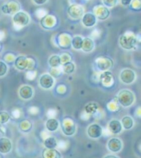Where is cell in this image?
<instances>
[{"mask_svg": "<svg viewBox=\"0 0 141 158\" xmlns=\"http://www.w3.org/2000/svg\"><path fill=\"white\" fill-rule=\"evenodd\" d=\"M54 82L55 80L54 77L49 73H44L42 75L39 80V86L45 90L51 89L54 86Z\"/></svg>", "mask_w": 141, "mask_h": 158, "instance_id": "6", "label": "cell"}, {"mask_svg": "<svg viewBox=\"0 0 141 158\" xmlns=\"http://www.w3.org/2000/svg\"><path fill=\"white\" fill-rule=\"evenodd\" d=\"M139 1H140V0H139Z\"/></svg>", "mask_w": 141, "mask_h": 158, "instance_id": "34", "label": "cell"}, {"mask_svg": "<svg viewBox=\"0 0 141 158\" xmlns=\"http://www.w3.org/2000/svg\"><path fill=\"white\" fill-rule=\"evenodd\" d=\"M48 0H33V2L37 5H42L46 4Z\"/></svg>", "mask_w": 141, "mask_h": 158, "instance_id": "31", "label": "cell"}, {"mask_svg": "<svg viewBox=\"0 0 141 158\" xmlns=\"http://www.w3.org/2000/svg\"><path fill=\"white\" fill-rule=\"evenodd\" d=\"M49 66L53 69H57L61 66V60L59 55H53L48 60Z\"/></svg>", "mask_w": 141, "mask_h": 158, "instance_id": "24", "label": "cell"}, {"mask_svg": "<svg viewBox=\"0 0 141 158\" xmlns=\"http://www.w3.org/2000/svg\"><path fill=\"white\" fill-rule=\"evenodd\" d=\"M46 128L49 132H55L59 128V122L55 118H50L46 122Z\"/></svg>", "mask_w": 141, "mask_h": 158, "instance_id": "18", "label": "cell"}, {"mask_svg": "<svg viewBox=\"0 0 141 158\" xmlns=\"http://www.w3.org/2000/svg\"><path fill=\"white\" fill-rule=\"evenodd\" d=\"M13 22L14 28H22L30 22V16L23 11H18L13 16Z\"/></svg>", "mask_w": 141, "mask_h": 158, "instance_id": "3", "label": "cell"}, {"mask_svg": "<svg viewBox=\"0 0 141 158\" xmlns=\"http://www.w3.org/2000/svg\"><path fill=\"white\" fill-rule=\"evenodd\" d=\"M108 130L113 135H119L123 131V127L120 120L116 119H111L108 123Z\"/></svg>", "mask_w": 141, "mask_h": 158, "instance_id": "13", "label": "cell"}, {"mask_svg": "<svg viewBox=\"0 0 141 158\" xmlns=\"http://www.w3.org/2000/svg\"><path fill=\"white\" fill-rule=\"evenodd\" d=\"M16 68L20 70V71H23L26 69L28 68L29 66V60L26 56H19L16 59L15 62H14Z\"/></svg>", "mask_w": 141, "mask_h": 158, "instance_id": "15", "label": "cell"}, {"mask_svg": "<svg viewBox=\"0 0 141 158\" xmlns=\"http://www.w3.org/2000/svg\"><path fill=\"white\" fill-rule=\"evenodd\" d=\"M63 133L67 136L73 135L76 132V125L72 122H63Z\"/></svg>", "mask_w": 141, "mask_h": 158, "instance_id": "14", "label": "cell"}, {"mask_svg": "<svg viewBox=\"0 0 141 158\" xmlns=\"http://www.w3.org/2000/svg\"><path fill=\"white\" fill-rule=\"evenodd\" d=\"M120 80L125 84H131L134 83L136 79V74L131 69H123L119 75Z\"/></svg>", "mask_w": 141, "mask_h": 158, "instance_id": "4", "label": "cell"}, {"mask_svg": "<svg viewBox=\"0 0 141 158\" xmlns=\"http://www.w3.org/2000/svg\"><path fill=\"white\" fill-rule=\"evenodd\" d=\"M81 22L85 27L92 28L96 24V17L93 13H85L81 17Z\"/></svg>", "mask_w": 141, "mask_h": 158, "instance_id": "11", "label": "cell"}, {"mask_svg": "<svg viewBox=\"0 0 141 158\" xmlns=\"http://www.w3.org/2000/svg\"><path fill=\"white\" fill-rule=\"evenodd\" d=\"M96 64L97 69L101 71H107L112 66L113 62L108 57H99L96 60Z\"/></svg>", "mask_w": 141, "mask_h": 158, "instance_id": "9", "label": "cell"}, {"mask_svg": "<svg viewBox=\"0 0 141 158\" xmlns=\"http://www.w3.org/2000/svg\"><path fill=\"white\" fill-rule=\"evenodd\" d=\"M104 5L108 8H112L116 5L118 0H102Z\"/></svg>", "mask_w": 141, "mask_h": 158, "instance_id": "29", "label": "cell"}, {"mask_svg": "<svg viewBox=\"0 0 141 158\" xmlns=\"http://www.w3.org/2000/svg\"><path fill=\"white\" fill-rule=\"evenodd\" d=\"M123 144L122 140L118 137H111L107 143L108 151L112 153H117L121 151Z\"/></svg>", "mask_w": 141, "mask_h": 158, "instance_id": "7", "label": "cell"}, {"mask_svg": "<svg viewBox=\"0 0 141 158\" xmlns=\"http://www.w3.org/2000/svg\"><path fill=\"white\" fill-rule=\"evenodd\" d=\"M4 37V33L2 31H0V40H2Z\"/></svg>", "mask_w": 141, "mask_h": 158, "instance_id": "33", "label": "cell"}, {"mask_svg": "<svg viewBox=\"0 0 141 158\" xmlns=\"http://www.w3.org/2000/svg\"><path fill=\"white\" fill-rule=\"evenodd\" d=\"M117 100L120 106L124 108H128L134 104L136 97L131 90L123 89L119 91L117 95Z\"/></svg>", "mask_w": 141, "mask_h": 158, "instance_id": "1", "label": "cell"}, {"mask_svg": "<svg viewBox=\"0 0 141 158\" xmlns=\"http://www.w3.org/2000/svg\"><path fill=\"white\" fill-rule=\"evenodd\" d=\"M96 8L97 10L95 11L96 15H95L96 18L101 20H105L110 16V10L107 7L99 6Z\"/></svg>", "mask_w": 141, "mask_h": 158, "instance_id": "19", "label": "cell"}, {"mask_svg": "<svg viewBox=\"0 0 141 158\" xmlns=\"http://www.w3.org/2000/svg\"><path fill=\"white\" fill-rule=\"evenodd\" d=\"M97 106L95 103H90L88 104L86 106V111L88 113H95L96 109H97Z\"/></svg>", "mask_w": 141, "mask_h": 158, "instance_id": "28", "label": "cell"}, {"mask_svg": "<svg viewBox=\"0 0 141 158\" xmlns=\"http://www.w3.org/2000/svg\"><path fill=\"white\" fill-rule=\"evenodd\" d=\"M132 0H120V2H121V4L124 6H127L131 4Z\"/></svg>", "mask_w": 141, "mask_h": 158, "instance_id": "30", "label": "cell"}, {"mask_svg": "<svg viewBox=\"0 0 141 158\" xmlns=\"http://www.w3.org/2000/svg\"><path fill=\"white\" fill-rule=\"evenodd\" d=\"M62 71L66 74H72L75 71V65L72 61H67L63 64L62 65Z\"/></svg>", "mask_w": 141, "mask_h": 158, "instance_id": "25", "label": "cell"}, {"mask_svg": "<svg viewBox=\"0 0 141 158\" xmlns=\"http://www.w3.org/2000/svg\"><path fill=\"white\" fill-rule=\"evenodd\" d=\"M13 148V143L11 140L7 137H3L0 138V153L8 154Z\"/></svg>", "mask_w": 141, "mask_h": 158, "instance_id": "12", "label": "cell"}, {"mask_svg": "<svg viewBox=\"0 0 141 158\" xmlns=\"http://www.w3.org/2000/svg\"><path fill=\"white\" fill-rule=\"evenodd\" d=\"M43 158H61V155L57 149H44L42 153Z\"/></svg>", "mask_w": 141, "mask_h": 158, "instance_id": "21", "label": "cell"}, {"mask_svg": "<svg viewBox=\"0 0 141 158\" xmlns=\"http://www.w3.org/2000/svg\"><path fill=\"white\" fill-rule=\"evenodd\" d=\"M14 7H16L15 6H14V2H8L6 4H5L2 6V12L4 14H8V15L14 14L17 12H18L17 8H14Z\"/></svg>", "mask_w": 141, "mask_h": 158, "instance_id": "23", "label": "cell"}, {"mask_svg": "<svg viewBox=\"0 0 141 158\" xmlns=\"http://www.w3.org/2000/svg\"><path fill=\"white\" fill-rule=\"evenodd\" d=\"M103 158H120V157L116 156V155L109 154V155H107V156H105Z\"/></svg>", "mask_w": 141, "mask_h": 158, "instance_id": "32", "label": "cell"}, {"mask_svg": "<svg viewBox=\"0 0 141 158\" xmlns=\"http://www.w3.org/2000/svg\"><path fill=\"white\" fill-rule=\"evenodd\" d=\"M95 42L90 37H86L83 39V44H82L81 50L85 52H92L95 48Z\"/></svg>", "mask_w": 141, "mask_h": 158, "instance_id": "17", "label": "cell"}, {"mask_svg": "<svg viewBox=\"0 0 141 158\" xmlns=\"http://www.w3.org/2000/svg\"><path fill=\"white\" fill-rule=\"evenodd\" d=\"M103 130L102 127L97 123H93L89 125L87 128V135L91 139H97L102 136Z\"/></svg>", "mask_w": 141, "mask_h": 158, "instance_id": "5", "label": "cell"}, {"mask_svg": "<svg viewBox=\"0 0 141 158\" xmlns=\"http://www.w3.org/2000/svg\"><path fill=\"white\" fill-rule=\"evenodd\" d=\"M83 44V38L81 36H75L73 37L72 41V45L73 48L76 50H81Z\"/></svg>", "mask_w": 141, "mask_h": 158, "instance_id": "26", "label": "cell"}, {"mask_svg": "<svg viewBox=\"0 0 141 158\" xmlns=\"http://www.w3.org/2000/svg\"><path fill=\"white\" fill-rule=\"evenodd\" d=\"M8 66L4 61L0 60V77H2L7 74L8 73Z\"/></svg>", "mask_w": 141, "mask_h": 158, "instance_id": "27", "label": "cell"}, {"mask_svg": "<svg viewBox=\"0 0 141 158\" xmlns=\"http://www.w3.org/2000/svg\"><path fill=\"white\" fill-rule=\"evenodd\" d=\"M43 146L46 149H54L58 146L57 140L54 137H48L44 140Z\"/></svg>", "mask_w": 141, "mask_h": 158, "instance_id": "22", "label": "cell"}, {"mask_svg": "<svg viewBox=\"0 0 141 158\" xmlns=\"http://www.w3.org/2000/svg\"><path fill=\"white\" fill-rule=\"evenodd\" d=\"M123 128L125 130H130L134 126V120L131 116H125L120 120Z\"/></svg>", "mask_w": 141, "mask_h": 158, "instance_id": "20", "label": "cell"}, {"mask_svg": "<svg viewBox=\"0 0 141 158\" xmlns=\"http://www.w3.org/2000/svg\"><path fill=\"white\" fill-rule=\"evenodd\" d=\"M34 95L33 88L29 85H23L19 88V96L23 100H29Z\"/></svg>", "mask_w": 141, "mask_h": 158, "instance_id": "10", "label": "cell"}, {"mask_svg": "<svg viewBox=\"0 0 141 158\" xmlns=\"http://www.w3.org/2000/svg\"><path fill=\"white\" fill-rule=\"evenodd\" d=\"M100 80H101L102 84L105 86H110L113 84L114 78L112 74L110 71H103L100 76Z\"/></svg>", "mask_w": 141, "mask_h": 158, "instance_id": "16", "label": "cell"}, {"mask_svg": "<svg viewBox=\"0 0 141 158\" xmlns=\"http://www.w3.org/2000/svg\"><path fill=\"white\" fill-rule=\"evenodd\" d=\"M138 42L137 37L131 32H127V33L122 35L119 38V44L121 47L130 51L136 47Z\"/></svg>", "mask_w": 141, "mask_h": 158, "instance_id": "2", "label": "cell"}, {"mask_svg": "<svg viewBox=\"0 0 141 158\" xmlns=\"http://www.w3.org/2000/svg\"><path fill=\"white\" fill-rule=\"evenodd\" d=\"M67 14L72 19H81L84 15L83 8L79 4H72L67 9Z\"/></svg>", "mask_w": 141, "mask_h": 158, "instance_id": "8", "label": "cell"}]
</instances>
